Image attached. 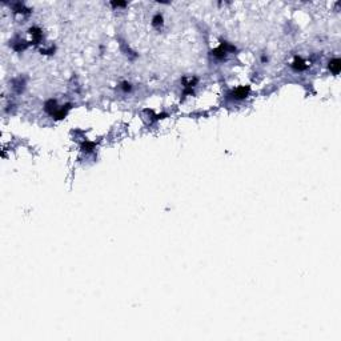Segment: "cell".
<instances>
[{
    "mask_svg": "<svg viewBox=\"0 0 341 341\" xmlns=\"http://www.w3.org/2000/svg\"><path fill=\"white\" fill-rule=\"evenodd\" d=\"M340 66H341V64H340V60L339 59H334V60L330 62V69H332V72L336 73V75L340 72Z\"/></svg>",
    "mask_w": 341,
    "mask_h": 341,
    "instance_id": "cell-1",
    "label": "cell"
}]
</instances>
